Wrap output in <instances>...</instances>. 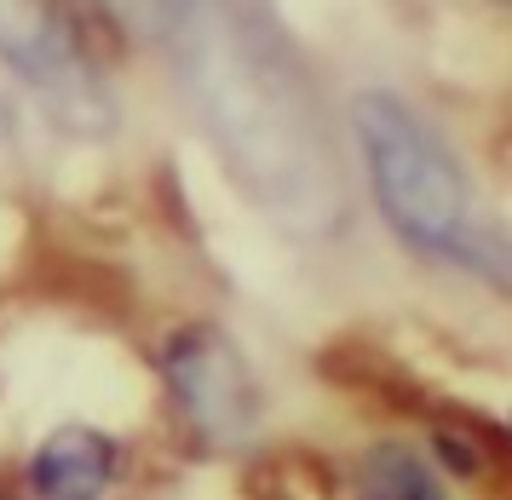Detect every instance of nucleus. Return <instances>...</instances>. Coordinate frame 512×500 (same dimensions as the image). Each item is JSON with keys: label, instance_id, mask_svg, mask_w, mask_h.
Returning a JSON list of instances; mask_svg holds the SVG:
<instances>
[{"label": "nucleus", "instance_id": "f257e3e1", "mask_svg": "<svg viewBox=\"0 0 512 500\" xmlns=\"http://www.w3.org/2000/svg\"><path fill=\"white\" fill-rule=\"evenodd\" d=\"M167 46L208 144L294 236L346 225V184L317 87L265 0H127Z\"/></svg>", "mask_w": 512, "mask_h": 500}, {"label": "nucleus", "instance_id": "f03ea898", "mask_svg": "<svg viewBox=\"0 0 512 500\" xmlns=\"http://www.w3.org/2000/svg\"><path fill=\"white\" fill-rule=\"evenodd\" d=\"M351 138H357V156L369 173L374 207L397 242H409L415 253L472 259V265L495 271V248H489V230L472 219L461 161L449 156V144L397 92H357Z\"/></svg>", "mask_w": 512, "mask_h": 500}, {"label": "nucleus", "instance_id": "7ed1b4c3", "mask_svg": "<svg viewBox=\"0 0 512 500\" xmlns=\"http://www.w3.org/2000/svg\"><path fill=\"white\" fill-rule=\"evenodd\" d=\"M0 64L47 104L52 121L75 133H110V75L75 0H0Z\"/></svg>", "mask_w": 512, "mask_h": 500}, {"label": "nucleus", "instance_id": "20e7f679", "mask_svg": "<svg viewBox=\"0 0 512 500\" xmlns=\"http://www.w3.org/2000/svg\"><path fill=\"white\" fill-rule=\"evenodd\" d=\"M162 374L167 391L185 414V426L213 449H236L259 432V380L242 345L213 328V322H185L173 340L162 345Z\"/></svg>", "mask_w": 512, "mask_h": 500}, {"label": "nucleus", "instance_id": "39448f33", "mask_svg": "<svg viewBox=\"0 0 512 500\" xmlns=\"http://www.w3.org/2000/svg\"><path fill=\"white\" fill-rule=\"evenodd\" d=\"M121 443L93 426H58L29 455V489L35 500H104L116 489Z\"/></svg>", "mask_w": 512, "mask_h": 500}, {"label": "nucleus", "instance_id": "423d86ee", "mask_svg": "<svg viewBox=\"0 0 512 500\" xmlns=\"http://www.w3.org/2000/svg\"><path fill=\"white\" fill-rule=\"evenodd\" d=\"M357 500H449V495L415 449L374 443L369 455L357 460Z\"/></svg>", "mask_w": 512, "mask_h": 500}]
</instances>
